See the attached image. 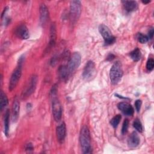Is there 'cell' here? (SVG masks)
I'll use <instances>...</instances> for the list:
<instances>
[{"label": "cell", "instance_id": "603a6c76", "mask_svg": "<svg viewBox=\"0 0 154 154\" xmlns=\"http://www.w3.org/2000/svg\"><path fill=\"white\" fill-rule=\"evenodd\" d=\"M136 38L137 39V40L143 44H144L146 43H147L149 40V38L147 37V35L143 34L142 33H137L136 35Z\"/></svg>", "mask_w": 154, "mask_h": 154}, {"label": "cell", "instance_id": "4dcf8cb0", "mask_svg": "<svg viewBox=\"0 0 154 154\" xmlns=\"http://www.w3.org/2000/svg\"><path fill=\"white\" fill-rule=\"evenodd\" d=\"M150 2V1H142V2H143V4H148V3H149Z\"/></svg>", "mask_w": 154, "mask_h": 154}, {"label": "cell", "instance_id": "44dd1931", "mask_svg": "<svg viewBox=\"0 0 154 154\" xmlns=\"http://www.w3.org/2000/svg\"><path fill=\"white\" fill-rule=\"evenodd\" d=\"M129 55L131 58L134 61H138L140 60L141 57V53L140 50L138 48H135L132 51H131L129 54Z\"/></svg>", "mask_w": 154, "mask_h": 154}, {"label": "cell", "instance_id": "4316f807", "mask_svg": "<svg viewBox=\"0 0 154 154\" xmlns=\"http://www.w3.org/2000/svg\"><path fill=\"white\" fill-rule=\"evenodd\" d=\"M141 105H142V101L140 99H138L135 101V109L137 110V112H139L141 109Z\"/></svg>", "mask_w": 154, "mask_h": 154}, {"label": "cell", "instance_id": "3957f363", "mask_svg": "<svg viewBox=\"0 0 154 154\" xmlns=\"http://www.w3.org/2000/svg\"><path fill=\"white\" fill-rule=\"evenodd\" d=\"M23 61V58L22 57H20L19 59L17 65L16 69L13 72L10 77L9 85H8V89L10 91L13 90L16 87V85L17 84L21 77Z\"/></svg>", "mask_w": 154, "mask_h": 154}, {"label": "cell", "instance_id": "83f0119b", "mask_svg": "<svg viewBox=\"0 0 154 154\" xmlns=\"http://www.w3.org/2000/svg\"><path fill=\"white\" fill-rule=\"evenodd\" d=\"M153 34H154V31H153V28H152L149 29V32H148V35L147 37L149 39H152L153 37Z\"/></svg>", "mask_w": 154, "mask_h": 154}, {"label": "cell", "instance_id": "52a82bcc", "mask_svg": "<svg viewBox=\"0 0 154 154\" xmlns=\"http://www.w3.org/2000/svg\"><path fill=\"white\" fill-rule=\"evenodd\" d=\"M81 61V55L78 52H74L69 58L67 66L68 72L71 75L79 66Z\"/></svg>", "mask_w": 154, "mask_h": 154}, {"label": "cell", "instance_id": "277c9868", "mask_svg": "<svg viewBox=\"0 0 154 154\" xmlns=\"http://www.w3.org/2000/svg\"><path fill=\"white\" fill-rule=\"evenodd\" d=\"M123 70L120 62L114 63L111 67L109 71V78L111 83L116 85L119 82L123 76Z\"/></svg>", "mask_w": 154, "mask_h": 154}, {"label": "cell", "instance_id": "6da1fadb", "mask_svg": "<svg viewBox=\"0 0 154 154\" xmlns=\"http://www.w3.org/2000/svg\"><path fill=\"white\" fill-rule=\"evenodd\" d=\"M79 142L83 153H91L92 152L90 134L88 128L86 126H84L81 129Z\"/></svg>", "mask_w": 154, "mask_h": 154}, {"label": "cell", "instance_id": "9a60e30c", "mask_svg": "<svg viewBox=\"0 0 154 154\" xmlns=\"http://www.w3.org/2000/svg\"><path fill=\"white\" fill-rule=\"evenodd\" d=\"M49 18V11L47 7L43 4L40 7V21L42 25H45Z\"/></svg>", "mask_w": 154, "mask_h": 154}, {"label": "cell", "instance_id": "7402d4cb", "mask_svg": "<svg viewBox=\"0 0 154 154\" xmlns=\"http://www.w3.org/2000/svg\"><path fill=\"white\" fill-rule=\"evenodd\" d=\"M121 119H122L121 115L117 114V115L113 117L111 119V120H110V124H111V125L113 128H117V126H118V125L119 124L120 120H121Z\"/></svg>", "mask_w": 154, "mask_h": 154}, {"label": "cell", "instance_id": "e0dca14e", "mask_svg": "<svg viewBox=\"0 0 154 154\" xmlns=\"http://www.w3.org/2000/svg\"><path fill=\"white\" fill-rule=\"evenodd\" d=\"M122 3L125 10L128 13L135 11L138 8V4L135 1H123Z\"/></svg>", "mask_w": 154, "mask_h": 154}, {"label": "cell", "instance_id": "ac0fdd59", "mask_svg": "<svg viewBox=\"0 0 154 154\" xmlns=\"http://www.w3.org/2000/svg\"><path fill=\"white\" fill-rule=\"evenodd\" d=\"M58 73L59 78L62 81H66L67 80H68V78L70 76L68 72L67 66H65V65H61L59 67L58 69Z\"/></svg>", "mask_w": 154, "mask_h": 154}, {"label": "cell", "instance_id": "ba28073f", "mask_svg": "<svg viewBox=\"0 0 154 154\" xmlns=\"http://www.w3.org/2000/svg\"><path fill=\"white\" fill-rule=\"evenodd\" d=\"M95 74V64L93 61H88L84 68L82 72V78L85 81H90L94 76Z\"/></svg>", "mask_w": 154, "mask_h": 154}, {"label": "cell", "instance_id": "d4e9b609", "mask_svg": "<svg viewBox=\"0 0 154 154\" xmlns=\"http://www.w3.org/2000/svg\"><path fill=\"white\" fill-rule=\"evenodd\" d=\"M154 67V60L152 58H149L146 63V69L149 72H151L153 69Z\"/></svg>", "mask_w": 154, "mask_h": 154}, {"label": "cell", "instance_id": "5b68a950", "mask_svg": "<svg viewBox=\"0 0 154 154\" xmlns=\"http://www.w3.org/2000/svg\"><path fill=\"white\" fill-rule=\"evenodd\" d=\"M81 13V4L79 1H72L70 4V20L71 23H75L79 19Z\"/></svg>", "mask_w": 154, "mask_h": 154}, {"label": "cell", "instance_id": "5bb4252c", "mask_svg": "<svg viewBox=\"0 0 154 154\" xmlns=\"http://www.w3.org/2000/svg\"><path fill=\"white\" fill-rule=\"evenodd\" d=\"M57 38V32H56V26L55 23H52L50 28V34H49V42L48 47L47 48L48 51H49L52 47L54 46L56 42Z\"/></svg>", "mask_w": 154, "mask_h": 154}, {"label": "cell", "instance_id": "8fae6325", "mask_svg": "<svg viewBox=\"0 0 154 154\" xmlns=\"http://www.w3.org/2000/svg\"><path fill=\"white\" fill-rule=\"evenodd\" d=\"M15 34L20 39L26 40L29 38V31L25 25H19L15 29Z\"/></svg>", "mask_w": 154, "mask_h": 154}, {"label": "cell", "instance_id": "d6986e66", "mask_svg": "<svg viewBox=\"0 0 154 154\" xmlns=\"http://www.w3.org/2000/svg\"><path fill=\"white\" fill-rule=\"evenodd\" d=\"M9 125H10V111L7 109L4 117V129L5 136L8 137L9 134Z\"/></svg>", "mask_w": 154, "mask_h": 154}, {"label": "cell", "instance_id": "8992f818", "mask_svg": "<svg viewBox=\"0 0 154 154\" xmlns=\"http://www.w3.org/2000/svg\"><path fill=\"white\" fill-rule=\"evenodd\" d=\"M99 31L104 40L105 46L113 44L116 42V37L112 35L109 28L104 24H100L99 26Z\"/></svg>", "mask_w": 154, "mask_h": 154}, {"label": "cell", "instance_id": "7a4b0ae2", "mask_svg": "<svg viewBox=\"0 0 154 154\" xmlns=\"http://www.w3.org/2000/svg\"><path fill=\"white\" fill-rule=\"evenodd\" d=\"M52 100V111L54 120L56 122H59L61 119L62 116V106L59 99L57 97V87L54 86L51 90Z\"/></svg>", "mask_w": 154, "mask_h": 154}, {"label": "cell", "instance_id": "f546056e", "mask_svg": "<svg viewBox=\"0 0 154 154\" xmlns=\"http://www.w3.org/2000/svg\"><path fill=\"white\" fill-rule=\"evenodd\" d=\"M114 57H115V56H114L113 54H109L108 55V57H107V58H106V60H108V61H111V60H112L114 58Z\"/></svg>", "mask_w": 154, "mask_h": 154}, {"label": "cell", "instance_id": "484cf974", "mask_svg": "<svg viewBox=\"0 0 154 154\" xmlns=\"http://www.w3.org/2000/svg\"><path fill=\"white\" fill-rule=\"evenodd\" d=\"M129 127V120L128 119H125L123 122V125H122V134L123 135L125 134L128 129Z\"/></svg>", "mask_w": 154, "mask_h": 154}, {"label": "cell", "instance_id": "f1b7e54d", "mask_svg": "<svg viewBox=\"0 0 154 154\" xmlns=\"http://www.w3.org/2000/svg\"><path fill=\"white\" fill-rule=\"evenodd\" d=\"M26 150H32L33 149V147H32V145L31 143H28L26 144Z\"/></svg>", "mask_w": 154, "mask_h": 154}, {"label": "cell", "instance_id": "9c48e42d", "mask_svg": "<svg viewBox=\"0 0 154 154\" xmlns=\"http://www.w3.org/2000/svg\"><path fill=\"white\" fill-rule=\"evenodd\" d=\"M117 108L123 114L126 116H132L134 112V109L132 105L126 102H119L117 104Z\"/></svg>", "mask_w": 154, "mask_h": 154}, {"label": "cell", "instance_id": "7c38bea8", "mask_svg": "<svg viewBox=\"0 0 154 154\" xmlns=\"http://www.w3.org/2000/svg\"><path fill=\"white\" fill-rule=\"evenodd\" d=\"M37 78L36 76L34 75L31 77L30 81L29 82L28 85L26 88V90L25 91H23V97H28L30 96L35 90L36 84H37Z\"/></svg>", "mask_w": 154, "mask_h": 154}, {"label": "cell", "instance_id": "ffe728a7", "mask_svg": "<svg viewBox=\"0 0 154 154\" xmlns=\"http://www.w3.org/2000/svg\"><path fill=\"white\" fill-rule=\"evenodd\" d=\"M8 103V100L7 95L5 93H4L3 91L1 90V94H0V105H1V110L2 111L5 107L7 106V105Z\"/></svg>", "mask_w": 154, "mask_h": 154}, {"label": "cell", "instance_id": "4fadbf2b", "mask_svg": "<svg viewBox=\"0 0 154 154\" xmlns=\"http://www.w3.org/2000/svg\"><path fill=\"white\" fill-rule=\"evenodd\" d=\"M20 111V102L17 97H16L13 102L11 109V119L13 122H16L19 116Z\"/></svg>", "mask_w": 154, "mask_h": 154}, {"label": "cell", "instance_id": "30bf717a", "mask_svg": "<svg viewBox=\"0 0 154 154\" xmlns=\"http://www.w3.org/2000/svg\"><path fill=\"white\" fill-rule=\"evenodd\" d=\"M56 135H57V141L60 144L63 143L66 136V124L64 122L61 123L60 125H58L57 127Z\"/></svg>", "mask_w": 154, "mask_h": 154}, {"label": "cell", "instance_id": "2e32d148", "mask_svg": "<svg viewBox=\"0 0 154 154\" xmlns=\"http://www.w3.org/2000/svg\"><path fill=\"white\" fill-rule=\"evenodd\" d=\"M140 137L136 132H133L128 139V144L130 147H136L140 144Z\"/></svg>", "mask_w": 154, "mask_h": 154}, {"label": "cell", "instance_id": "cb8c5ba5", "mask_svg": "<svg viewBox=\"0 0 154 154\" xmlns=\"http://www.w3.org/2000/svg\"><path fill=\"white\" fill-rule=\"evenodd\" d=\"M133 126L138 132H141L143 131V126L139 119H136L134 120L133 123Z\"/></svg>", "mask_w": 154, "mask_h": 154}]
</instances>
